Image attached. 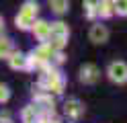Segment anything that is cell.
Masks as SVG:
<instances>
[{
  "label": "cell",
  "mask_w": 127,
  "mask_h": 123,
  "mask_svg": "<svg viewBox=\"0 0 127 123\" xmlns=\"http://www.w3.org/2000/svg\"><path fill=\"white\" fill-rule=\"evenodd\" d=\"M100 8H102V14H105V16H109V14H111V4H109V2H105Z\"/></svg>",
  "instance_id": "14"
},
{
  "label": "cell",
  "mask_w": 127,
  "mask_h": 123,
  "mask_svg": "<svg viewBox=\"0 0 127 123\" xmlns=\"http://www.w3.org/2000/svg\"><path fill=\"white\" fill-rule=\"evenodd\" d=\"M109 37V31L102 27V25H94V27L90 29V39L94 41V43H105Z\"/></svg>",
  "instance_id": "3"
},
{
  "label": "cell",
  "mask_w": 127,
  "mask_h": 123,
  "mask_svg": "<svg viewBox=\"0 0 127 123\" xmlns=\"http://www.w3.org/2000/svg\"><path fill=\"white\" fill-rule=\"evenodd\" d=\"M37 2H27L25 6H23V12L25 14H29V16H33V14H37Z\"/></svg>",
  "instance_id": "9"
},
{
  "label": "cell",
  "mask_w": 127,
  "mask_h": 123,
  "mask_svg": "<svg viewBox=\"0 0 127 123\" xmlns=\"http://www.w3.org/2000/svg\"><path fill=\"white\" fill-rule=\"evenodd\" d=\"M10 53V41L8 39H0V57H6Z\"/></svg>",
  "instance_id": "8"
},
{
  "label": "cell",
  "mask_w": 127,
  "mask_h": 123,
  "mask_svg": "<svg viewBox=\"0 0 127 123\" xmlns=\"http://www.w3.org/2000/svg\"><path fill=\"white\" fill-rule=\"evenodd\" d=\"M31 23H33V16H29L25 12H21V16H17V25H19L21 29H29Z\"/></svg>",
  "instance_id": "7"
},
{
  "label": "cell",
  "mask_w": 127,
  "mask_h": 123,
  "mask_svg": "<svg viewBox=\"0 0 127 123\" xmlns=\"http://www.w3.org/2000/svg\"><path fill=\"white\" fill-rule=\"evenodd\" d=\"M98 78V70L94 68V66H82V70H80V80L82 82H88V84H92V82H96Z\"/></svg>",
  "instance_id": "2"
},
{
  "label": "cell",
  "mask_w": 127,
  "mask_h": 123,
  "mask_svg": "<svg viewBox=\"0 0 127 123\" xmlns=\"http://www.w3.org/2000/svg\"><path fill=\"white\" fill-rule=\"evenodd\" d=\"M6 98H8V88H6V86H2V84H0V103H4V101H6Z\"/></svg>",
  "instance_id": "12"
},
{
  "label": "cell",
  "mask_w": 127,
  "mask_h": 123,
  "mask_svg": "<svg viewBox=\"0 0 127 123\" xmlns=\"http://www.w3.org/2000/svg\"><path fill=\"white\" fill-rule=\"evenodd\" d=\"M86 14H88V16L94 14V4L92 2H86Z\"/></svg>",
  "instance_id": "13"
},
{
  "label": "cell",
  "mask_w": 127,
  "mask_h": 123,
  "mask_svg": "<svg viewBox=\"0 0 127 123\" xmlns=\"http://www.w3.org/2000/svg\"><path fill=\"white\" fill-rule=\"evenodd\" d=\"M10 64H12V68H23V66H25V57H23L21 53H14Z\"/></svg>",
  "instance_id": "10"
},
{
  "label": "cell",
  "mask_w": 127,
  "mask_h": 123,
  "mask_svg": "<svg viewBox=\"0 0 127 123\" xmlns=\"http://www.w3.org/2000/svg\"><path fill=\"white\" fill-rule=\"evenodd\" d=\"M33 31L37 33V37H39V39H45L47 35H51V27H49L47 23H37L35 27H33Z\"/></svg>",
  "instance_id": "5"
},
{
  "label": "cell",
  "mask_w": 127,
  "mask_h": 123,
  "mask_svg": "<svg viewBox=\"0 0 127 123\" xmlns=\"http://www.w3.org/2000/svg\"><path fill=\"white\" fill-rule=\"evenodd\" d=\"M49 6H51L58 14H62V12L68 10V0H49Z\"/></svg>",
  "instance_id": "6"
},
{
  "label": "cell",
  "mask_w": 127,
  "mask_h": 123,
  "mask_svg": "<svg viewBox=\"0 0 127 123\" xmlns=\"http://www.w3.org/2000/svg\"><path fill=\"white\" fill-rule=\"evenodd\" d=\"M109 76H111V80H115V82H125V80H127V66H125L123 62L111 64Z\"/></svg>",
  "instance_id": "1"
},
{
  "label": "cell",
  "mask_w": 127,
  "mask_h": 123,
  "mask_svg": "<svg viewBox=\"0 0 127 123\" xmlns=\"http://www.w3.org/2000/svg\"><path fill=\"white\" fill-rule=\"evenodd\" d=\"M66 113L70 115V117H80V113H82V107H80V103L78 101H70L68 105H66Z\"/></svg>",
  "instance_id": "4"
},
{
  "label": "cell",
  "mask_w": 127,
  "mask_h": 123,
  "mask_svg": "<svg viewBox=\"0 0 127 123\" xmlns=\"http://www.w3.org/2000/svg\"><path fill=\"white\" fill-rule=\"evenodd\" d=\"M115 10L119 14H127V0H115Z\"/></svg>",
  "instance_id": "11"
}]
</instances>
